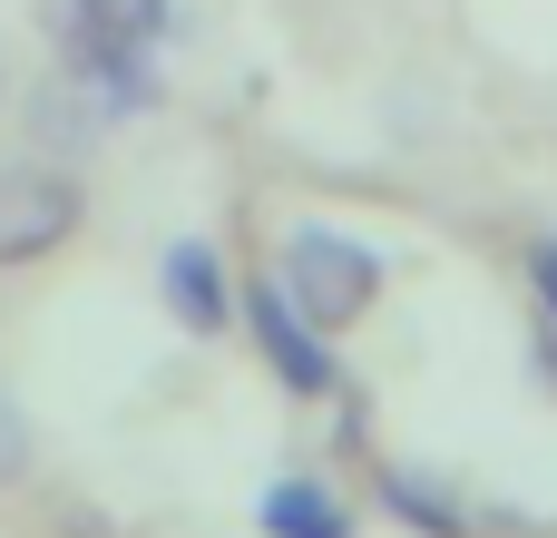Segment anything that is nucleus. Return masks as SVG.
<instances>
[{
	"mask_svg": "<svg viewBox=\"0 0 557 538\" xmlns=\"http://www.w3.org/2000/svg\"><path fill=\"white\" fill-rule=\"evenodd\" d=\"M274 284L333 333V323H352L372 294H382V265L352 245V235H333V225H294L284 235V265H274Z\"/></svg>",
	"mask_w": 557,
	"mask_h": 538,
	"instance_id": "nucleus-1",
	"label": "nucleus"
},
{
	"mask_svg": "<svg viewBox=\"0 0 557 538\" xmlns=\"http://www.w3.org/2000/svg\"><path fill=\"white\" fill-rule=\"evenodd\" d=\"M78 235V186L39 157H10L0 167V265H39Z\"/></svg>",
	"mask_w": 557,
	"mask_h": 538,
	"instance_id": "nucleus-2",
	"label": "nucleus"
},
{
	"mask_svg": "<svg viewBox=\"0 0 557 538\" xmlns=\"http://www.w3.org/2000/svg\"><path fill=\"white\" fill-rule=\"evenodd\" d=\"M245 323H255V343H264V363L284 372V392H333V353H323V323L264 274L255 294H245Z\"/></svg>",
	"mask_w": 557,
	"mask_h": 538,
	"instance_id": "nucleus-3",
	"label": "nucleus"
},
{
	"mask_svg": "<svg viewBox=\"0 0 557 538\" xmlns=\"http://www.w3.org/2000/svg\"><path fill=\"white\" fill-rule=\"evenodd\" d=\"M166 304H176V323H196V333L225 323V265H215L206 235H176V245H166Z\"/></svg>",
	"mask_w": 557,
	"mask_h": 538,
	"instance_id": "nucleus-4",
	"label": "nucleus"
},
{
	"mask_svg": "<svg viewBox=\"0 0 557 538\" xmlns=\"http://www.w3.org/2000/svg\"><path fill=\"white\" fill-rule=\"evenodd\" d=\"M264 529L274 538H352V510L333 490H313V480H274L264 490Z\"/></svg>",
	"mask_w": 557,
	"mask_h": 538,
	"instance_id": "nucleus-5",
	"label": "nucleus"
},
{
	"mask_svg": "<svg viewBox=\"0 0 557 538\" xmlns=\"http://www.w3.org/2000/svg\"><path fill=\"white\" fill-rule=\"evenodd\" d=\"M382 500H392L411 529H431V538H470L460 500H441V490H431V480H411V470H382Z\"/></svg>",
	"mask_w": 557,
	"mask_h": 538,
	"instance_id": "nucleus-6",
	"label": "nucleus"
},
{
	"mask_svg": "<svg viewBox=\"0 0 557 538\" xmlns=\"http://www.w3.org/2000/svg\"><path fill=\"white\" fill-rule=\"evenodd\" d=\"M29 451H39V441H29V412H20V402H10V382H0V490H10V480H29Z\"/></svg>",
	"mask_w": 557,
	"mask_h": 538,
	"instance_id": "nucleus-7",
	"label": "nucleus"
},
{
	"mask_svg": "<svg viewBox=\"0 0 557 538\" xmlns=\"http://www.w3.org/2000/svg\"><path fill=\"white\" fill-rule=\"evenodd\" d=\"M529 274H539V363L557 372V245L529 255Z\"/></svg>",
	"mask_w": 557,
	"mask_h": 538,
	"instance_id": "nucleus-8",
	"label": "nucleus"
}]
</instances>
